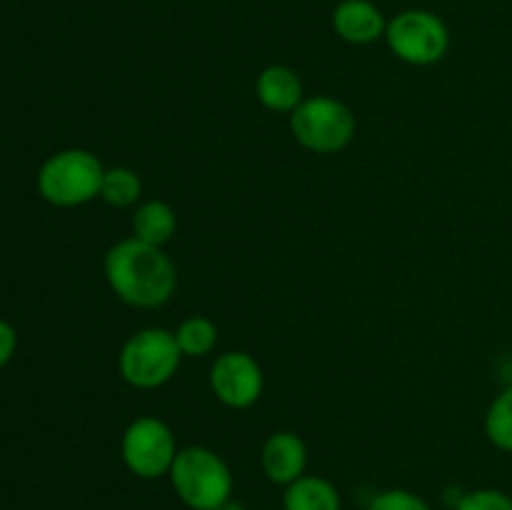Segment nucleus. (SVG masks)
<instances>
[{
    "mask_svg": "<svg viewBox=\"0 0 512 510\" xmlns=\"http://www.w3.org/2000/svg\"><path fill=\"white\" fill-rule=\"evenodd\" d=\"M105 280L125 305L153 310L175 295L178 270L163 248L130 235L105 253Z\"/></svg>",
    "mask_w": 512,
    "mask_h": 510,
    "instance_id": "nucleus-1",
    "label": "nucleus"
},
{
    "mask_svg": "<svg viewBox=\"0 0 512 510\" xmlns=\"http://www.w3.org/2000/svg\"><path fill=\"white\" fill-rule=\"evenodd\" d=\"M105 165L85 148L58 150L38 170V193L55 208H78L100 198Z\"/></svg>",
    "mask_w": 512,
    "mask_h": 510,
    "instance_id": "nucleus-2",
    "label": "nucleus"
},
{
    "mask_svg": "<svg viewBox=\"0 0 512 510\" xmlns=\"http://www.w3.org/2000/svg\"><path fill=\"white\" fill-rule=\"evenodd\" d=\"M168 475L178 498L193 510H218L233 495L228 463L205 445L180 448Z\"/></svg>",
    "mask_w": 512,
    "mask_h": 510,
    "instance_id": "nucleus-3",
    "label": "nucleus"
},
{
    "mask_svg": "<svg viewBox=\"0 0 512 510\" xmlns=\"http://www.w3.org/2000/svg\"><path fill=\"white\" fill-rule=\"evenodd\" d=\"M183 353L173 330L143 328L135 330L123 343L118 355L120 378L138 390L163 388L175 378Z\"/></svg>",
    "mask_w": 512,
    "mask_h": 510,
    "instance_id": "nucleus-4",
    "label": "nucleus"
},
{
    "mask_svg": "<svg viewBox=\"0 0 512 510\" xmlns=\"http://www.w3.org/2000/svg\"><path fill=\"white\" fill-rule=\"evenodd\" d=\"M288 118L295 143L318 155L340 153L358 133V118L350 105L330 95L305 98Z\"/></svg>",
    "mask_w": 512,
    "mask_h": 510,
    "instance_id": "nucleus-5",
    "label": "nucleus"
},
{
    "mask_svg": "<svg viewBox=\"0 0 512 510\" xmlns=\"http://www.w3.org/2000/svg\"><path fill=\"white\" fill-rule=\"evenodd\" d=\"M385 43L390 53L408 65H435L450 48V30L440 15L430 10H403L388 20Z\"/></svg>",
    "mask_w": 512,
    "mask_h": 510,
    "instance_id": "nucleus-6",
    "label": "nucleus"
},
{
    "mask_svg": "<svg viewBox=\"0 0 512 510\" xmlns=\"http://www.w3.org/2000/svg\"><path fill=\"white\" fill-rule=\"evenodd\" d=\"M120 455L130 473L143 480H155L170 473L178 455V443L165 420L155 415H138L123 430Z\"/></svg>",
    "mask_w": 512,
    "mask_h": 510,
    "instance_id": "nucleus-7",
    "label": "nucleus"
},
{
    "mask_svg": "<svg viewBox=\"0 0 512 510\" xmlns=\"http://www.w3.org/2000/svg\"><path fill=\"white\" fill-rule=\"evenodd\" d=\"M265 375L258 360L243 350H228L218 355L210 368V390L225 408L248 410L260 400Z\"/></svg>",
    "mask_w": 512,
    "mask_h": 510,
    "instance_id": "nucleus-8",
    "label": "nucleus"
},
{
    "mask_svg": "<svg viewBox=\"0 0 512 510\" xmlns=\"http://www.w3.org/2000/svg\"><path fill=\"white\" fill-rule=\"evenodd\" d=\"M260 465L263 473L268 475L270 483L285 485L295 483L305 475V465H308V448H305L303 438L293 430H278V433L268 435L260 450Z\"/></svg>",
    "mask_w": 512,
    "mask_h": 510,
    "instance_id": "nucleus-9",
    "label": "nucleus"
},
{
    "mask_svg": "<svg viewBox=\"0 0 512 510\" xmlns=\"http://www.w3.org/2000/svg\"><path fill=\"white\" fill-rule=\"evenodd\" d=\"M383 10L373 0H340L333 10V30L340 40L350 45H370L385 38Z\"/></svg>",
    "mask_w": 512,
    "mask_h": 510,
    "instance_id": "nucleus-10",
    "label": "nucleus"
},
{
    "mask_svg": "<svg viewBox=\"0 0 512 510\" xmlns=\"http://www.w3.org/2000/svg\"><path fill=\"white\" fill-rule=\"evenodd\" d=\"M255 95L270 113L290 115L305 100L303 80L288 65H268L255 80Z\"/></svg>",
    "mask_w": 512,
    "mask_h": 510,
    "instance_id": "nucleus-11",
    "label": "nucleus"
},
{
    "mask_svg": "<svg viewBox=\"0 0 512 510\" xmlns=\"http://www.w3.org/2000/svg\"><path fill=\"white\" fill-rule=\"evenodd\" d=\"M130 228H133V238L165 248L178 233V215H175L173 205L165 200H143L135 205Z\"/></svg>",
    "mask_w": 512,
    "mask_h": 510,
    "instance_id": "nucleus-12",
    "label": "nucleus"
},
{
    "mask_svg": "<svg viewBox=\"0 0 512 510\" xmlns=\"http://www.w3.org/2000/svg\"><path fill=\"white\" fill-rule=\"evenodd\" d=\"M285 510H340V493L328 478L303 475L285 488Z\"/></svg>",
    "mask_w": 512,
    "mask_h": 510,
    "instance_id": "nucleus-13",
    "label": "nucleus"
},
{
    "mask_svg": "<svg viewBox=\"0 0 512 510\" xmlns=\"http://www.w3.org/2000/svg\"><path fill=\"white\" fill-rule=\"evenodd\" d=\"M143 195V180L133 168L115 165L105 168L103 185H100V200L108 203L110 208H133L140 203Z\"/></svg>",
    "mask_w": 512,
    "mask_h": 510,
    "instance_id": "nucleus-14",
    "label": "nucleus"
},
{
    "mask_svg": "<svg viewBox=\"0 0 512 510\" xmlns=\"http://www.w3.org/2000/svg\"><path fill=\"white\" fill-rule=\"evenodd\" d=\"M218 325L205 315H190L175 330V340L183 358H203L210 355L218 345Z\"/></svg>",
    "mask_w": 512,
    "mask_h": 510,
    "instance_id": "nucleus-15",
    "label": "nucleus"
},
{
    "mask_svg": "<svg viewBox=\"0 0 512 510\" xmlns=\"http://www.w3.org/2000/svg\"><path fill=\"white\" fill-rule=\"evenodd\" d=\"M485 435L503 453H512V385L500 390L485 413Z\"/></svg>",
    "mask_w": 512,
    "mask_h": 510,
    "instance_id": "nucleus-16",
    "label": "nucleus"
},
{
    "mask_svg": "<svg viewBox=\"0 0 512 510\" xmlns=\"http://www.w3.org/2000/svg\"><path fill=\"white\" fill-rule=\"evenodd\" d=\"M455 510H512V498L498 488H478L463 493Z\"/></svg>",
    "mask_w": 512,
    "mask_h": 510,
    "instance_id": "nucleus-17",
    "label": "nucleus"
},
{
    "mask_svg": "<svg viewBox=\"0 0 512 510\" xmlns=\"http://www.w3.org/2000/svg\"><path fill=\"white\" fill-rule=\"evenodd\" d=\"M368 510H433V508H430L420 495L410 493V490H403V488H393L375 495V498L370 500Z\"/></svg>",
    "mask_w": 512,
    "mask_h": 510,
    "instance_id": "nucleus-18",
    "label": "nucleus"
},
{
    "mask_svg": "<svg viewBox=\"0 0 512 510\" xmlns=\"http://www.w3.org/2000/svg\"><path fill=\"white\" fill-rule=\"evenodd\" d=\"M15 350H18V333L8 320L0 318V368H5L13 360Z\"/></svg>",
    "mask_w": 512,
    "mask_h": 510,
    "instance_id": "nucleus-19",
    "label": "nucleus"
},
{
    "mask_svg": "<svg viewBox=\"0 0 512 510\" xmlns=\"http://www.w3.org/2000/svg\"><path fill=\"white\" fill-rule=\"evenodd\" d=\"M218 510H248V508H245L243 503H238V500H233V498H230V500H225V503L220 505Z\"/></svg>",
    "mask_w": 512,
    "mask_h": 510,
    "instance_id": "nucleus-20",
    "label": "nucleus"
}]
</instances>
